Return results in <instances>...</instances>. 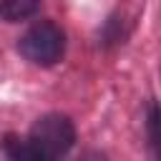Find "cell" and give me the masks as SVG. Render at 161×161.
<instances>
[{
  "label": "cell",
  "mask_w": 161,
  "mask_h": 161,
  "mask_svg": "<svg viewBox=\"0 0 161 161\" xmlns=\"http://www.w3.org/2000/svg\"><path fill=\"white\" fill-rule=\"evenodd\" d=\"M25 138L35 161H53V158L65 156L73 148L78 131H75V123L65 113H43L33 123Z\"/></svg>",
  "instance_id": "obj_1"
},
{
  "label": "cell",
  "mask_w": 161,
  "mask_h": 161,
  "mask_svg": "<svg viewBox=\"0 0 161 161\" xmlns=\"http://www.w3.org/2000/svg\"><path fill=\"white\" fill-rule=\"evenodd\" d=\"M18 50L28 63L40 65V68H50L65 53V33L53 20H40L20 35Z\"/></svg>",
  "instance_id": "obj_2"
},
{
  "label": "cell",
  "mask_w": 161,
  "mask_h": 161,
  "mask_svg": "<svg viewBox=\"0 0 161 161\" xmlns=\"http://www.w3.org/2000/svg\"><path fill=\"white\" fill-rule=\"evenodd\" d=\"M43 0H0V18L5 23H20L40 10Z\"/></svg>",
  "instance_id": "obj_3"
},
{
  "label": "cell",
  "mask_w": 161,
  "mask_h": 161,
  "mask_svg": "<svg viewBox=\"0 0 161 161\" xmlns=\"http://www.w3.org/2000/svg\"><path fill=\"white\" fill-rule=\"evenodd\" d=\"M3 151L5 156H10L13 161H35L33 158V151L28 146V138H20L15 133H8L3 138Z\"/></svg>",
  "instance_id": "obj_4"
},
{
  "label": "cell",
  "mask_w": 161,
  "mask_h": 161,
  "mask_svg": "<svg viewBox=\"0 0 161 161\" xmlns=\"http://www.w3.org/2000/svg\"><path fill=\"white\" fill-rule=\"evenodd\" d=\"M146 133H148V143H151L153 153H158V111H156V103H148V113H146Z\"/></svg>",
  "instance_id": "obj_5"
}]
</instances>
